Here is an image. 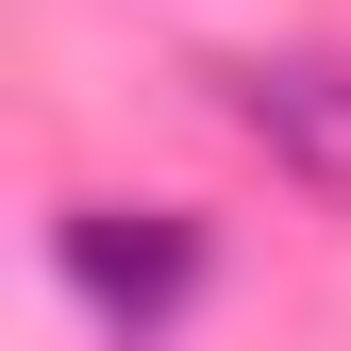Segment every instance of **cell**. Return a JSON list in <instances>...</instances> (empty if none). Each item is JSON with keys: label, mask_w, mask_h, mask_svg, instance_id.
<instances>
[{"label": "cell", "mask_w": 351, "mask_h": 351, "mask_svg": "<svg viewBox=\"0 0 351 351\" xmlns=\"http://www.w3.org/2000/svg\"><path fill=\"white\" fill-rule=\"evenodd\" d=\"M234 117H251V151H268L285 184L351 201V67L335 51H251L234 67Z\"/></svg>", "instance_id": "cell-2"}, {"label": "cell", "mask_w": 351, "mask_h": 351, "mask_svg": "<svg viewBox=\"0 0 351 351\" xmlns=\"http://www.w3.org/2000/svg\"><path fill=\"white\" fill-rule=\"evenodd\" d=\"M67 285L101 301L117 335H167L184 285H201V234H184L167 201H84V217H67Z\"/></svg>", "instance_id": "cell-1"}]
</instances>
